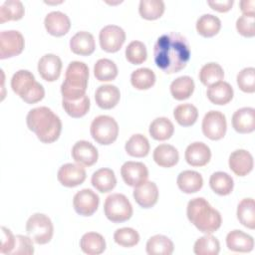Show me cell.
<instances>
[{"mask_svg":"<svg viewBox=\"0 0 255 255\" xmlns=\"http://www.w3.org/2000/svg\"><path fill=\"white\" fill-rule=\"evenodd\" d=\"M190 59L187 39L176 32L161 35L153 47L155 65L165 74H173L184 69Z\"/></svg>","mask_w":255,"mask_h":255,"instance_id":"6da1fadb","label":"cell"},{"mask_svg":"<svg viewBox=\"0 0 255 255\" xmlns=\"http://www.w3.org/2000/svg\"><path fill=\"white\" fill-rule=\"evenodd\" d=\"M26 123L28 128L44 143L56 141L62 131L60 118L48 107L32 109L26 117Z\"/></svg>","mask_w":255,"mask_h":255,"instance_id":"7a4b0ae2","label":"cell"},{"mask_svg":"<svg viewBox=\"0 0 255 255\" xmlns=\"http://www.w3.org/2000/svg\"><path fill=\"white\" fill-rule=\"evenodd\" d=\"M188 220L201 232L211 234L218 230L222 218L218 210L213 208L203 197H196L188 201L186 207Z\"/></svg>","mask_w":255,"mask_h":255,"instance_id":"3957f363","label":"cell"},{"mask_svg":"<svg viewBox=\"0 0 255 255\" xmlns=\"http://www.w3.org/2000/svg\"><path fill=\"white\" fill-rule=\"evenodd\" d=\"M89 81V68L80 61L71 62L65 73V80L61 85L63 100L76 101L86 95Z\"/></svg>","mask_w":255,"mask_h":255,"instance_id":"277c9868","label":"cell"},{"mask_svg":"<svg viewBox=\"0 0 255 255\" xmlns=\"http://www.w3.org/2000/svg\"><path fill=\"white\" fill-rule=\"evenodd\" d=\"M11 88L25 103L36 104L45 96L44 87L35 80L34 75L28 70L17 71L11 79Z\"/></svg>","mask_w":255,"mask_h":255,"instance_id":"5b68a950","label":"cell"},{"mask_svg":"<svg viewBox=\"0 0 255 255\" xmlns=\"http://www.w3.org/2000/svg\"><path fill=\"white\" fill-rule=\"evenodd\" d=\"M106 217L114 223H122L128 220L132 215V206L125 194H110L104 203Z\"/></svg>","mask_w":255,"mask_h":255,"instance_id":"8992f818","label":"cell"},{"mask_svg":"<svg viewBox=\"0 0 255 255\" xmlns=\"http://www.w3.org/2000/svg\"><path fill=\"white\" fill-rule=\"evenodd\" d=\"M92 137L100 144L109 145L116 141L119 135V126L116 120L110 116H98L91 124Z\"/></svg>","mask_w":255,"mask_h":255,"instance_id":"52a82bcc","label":"cell"},{"mask_svg":"<svg viewBox=\"0 0 255 255\" xmlns=\"http://www.w3.org/2000/svg\"><path fill=\"white\" fill-rule=\"evenodd\" d=\"M26 232L34 243L39 245L51 241L54 233V226L51 219L43 213H35L26 222Z\"/></svg>","mask_w":255,"mask_h":255,"instance_id":"ba28073f","label":"cell"},{"mask_svg":"<svg viewBox=\"0 0 255 255\" xmlns=\"http://www.w3.org/2000/svg\"><path fill=\"white\" fill-rule=\"evenodd\" d=\"M202 132L211 140H219L224 137L227 129L225 116L219 111H209L202 120Z\"/></svg>","mask_w":255,"mask_h":255,"instance_id":"9c48e42d","label":"cell"},{"mask_svg":"<svg viewBox=\"0 0 255 255\" xmlns=\"http://www.w3.org/2000/svg\"><path fill=\"white\" fill-rule=\"evenodd\" d=\"M25 47L23 35L16 30L2 31L0 33V59L15 57L20 55Z\"/></svg>","mask_w":255,"mask_h":255,"instance_id":"30bf717a","label":"cell"},{"mask_svg":"<svg viewBox=\"0 0 255 255\" xmlns=\"http://www.w3.org/2000/svg\"><path fill=\"white\" fill-rule=\"evenodd\" d=\"M101 48L108 53H116L121 50L126 41V32L117 25L105 26L99 34Z\"/></svg>","mask_w":255,"mask_h":255,"instance_id":"8fae6325","label":"cell"},{"mask_svg":"<svg viewBox=\"0 0 255 255\" xmlns=\"http://www.w3.org/2000/svg\"><path fill=\"white\" fill-rule=\"evenodd\" d=\"M100 204V198L92 189L84 188L78 191L73 198V206L75 211L82 216L93 215Z\"/></svg>","mask_w":255,"mask_h":255,"instance_id":"7c38bea8","label":"cell"},{"mask_svg":"<svg viewBox=\"0 0 255 255\" xmlns=\"http://www.w3.org/2000/svg\"><path fill=\"white\" fill-rule=\"evenodd\" d=\"M121 175L126 184L136 187L146 181L148 169L142 162L127 161L121 167Z\"/></svg>","mask_w":255,"mask_h":255,"instance_id":"4fadbf2b","label":"cell"},{"mask_svg":"<svg viewBox=\"0 0 255 255\" xmlns=\"http://www.w3.org/2000/svg\"><path fill=\"white\" fill-rule=\"evenodd\" d=\"M86 169L79 163L63 164L57 173L59 182L66 187L78 186L86 180Z\"/></svg>","mask_w":255,"mask_h":255,"instance_id":"5bb4252c","label":"cell"},{"mask_svg":"<svg viewBox=\"0 0 255 255\" xmlns=\"http://www.w3.org/2000/svg\"><path fill=\"white\" fill-rule=\"evenodd\" d=\"M62 61L55 54H46L38 62V72L41 78L47 82H55L62 71Z\"/></svg>","mask_w":255,"mask_h":255,"instance_id":"9a60e30c","label":"cell"},{"mask_svg":"<svg viewBox=\"0 0 255 255\" xmlns=\"http://www.w3.org/2000/svg\"><path fill=\"white\" fill-rule=\"evenodd\" d=\"M73 159L84 166H92L98 161L99 152L96 146L87 140H79L72 147Z\"/></svg>","mask_w":255,"mask_h":255,"instance_id":"2e32d148","label":"cell"},{"mask_svg":"<svg viewBox=\"0 0 255 255\" xmlns=\"http://www.w3.org/2000/svg\"><path fill=\"white\" fill-rule=\"evenodd\" d=\"M184 157L186 162L191 166H204L210 161L211 150L204 142L195 141L186 147Z\"/></svg>","mask_w":255,"mask_h":255,"instance_id":"e0dca14e","label":"cell"},{"mask_svg":"<svg viewBox=\"0 0 255 255\" xmlns=\"http://www.w3.org/2000/svg\"><path fill=\"white\" fill-rule=\"evenodd\" d=\"M44 25L50 35L62 37L69 32L71 28V21L65 13L61 11H53L45 17Z\"/></svg>","mask_w":255,"mask_h":255,"instance_id":"ac0fdd59","label":"cell"},{"mask_svg":"<svg viewBox=\"0 0 255 255\" xmlns=\"http://www.w3.org/2000/svg\"><path fill=\"white\" fill-rule=\"evenodd\" d=\"M229 168L238 176H245L253 169L254 161L252 154L245 149L234 150L228 159Z\"/></svg>","mask_w":255,"mask_h":255,"instance_id":"d6986e66","label":"cell"},{"mask_svg":"<svg viewBox=\"0 0 255 255\" xmlns=\"http://www.w3.org/2000/svg\"><path fill=\"white\" fill-rule=\"evenodd\" d=\"M135 202L142 208H150L157 202L158 188L152 181H145L134 187L132 192Z\"/></svg>","mask_w":255,"mask_h":255,"instance_id":"ffe728a7","label":"cell"},{"mask_svg":"<svg viewBox=\"0 0 255 255\" xmlns=\"http://www.w3.org/2000/svg\"><path fill=\"white\" fill-rule=\"evenodd\" d=\"M121 99V93L115 85H102L95 93V101L98 107L103 110H111L115 108Z\"/></svg>","mask_w":255,"mask_h":255,"instance_id":"44dd1931","label":"cell"},{"mask_svg":"<svg viewBox=\"0 0 255 255\" xmlns=\"http://www.w3.org/2000/svg\"><path fill=\"white\" fill-rule=\"evenodd\" d=\"M232 127L239 133H250L255 129V110L245 107L237 110L232 116Z\"/></svg>","mask_w":255,"mask_h":255,"instance_id":"7402d4cb","label":"cell"},{"mask_svg":"<svg viewBox=\"0 0 255 255\" xmlns=\"http://www.w3.org/2000/svg\"><path fill=\"white\" fill-rule=\"evenodd\" d=\"M226 246L230 251L247 253L254 248V239L241 230H232L226 236Z\"/></svg>","mask_w":255,"mask_h":255,"instance_id":"603a6c76","label":"cell"},{"mask_svg":"<svg viewBox=\"0 0 255 255\" xmlns=\"http://www.w3.org/2000/svg\"><path fill=\"white\" fill-rule=\"evenodd\" d=\"M70 49L76 55H92L96 49L94 36L87 31H80L76 33L70 40Z\"/></svg>","mask_w":255,"mask_h":255,"instance_id":"cb8c5ba5","label":"cell"},{"mask_svg":"<svg viewBox=\"0 0 255 255\" xmlns=\"http://www.w3.org/2000/svg\"><path fill=\"white\" fill-rule=\"evenodd\" d=\"M206 95L212 104L222 106L228 104L233 99L234 92L229 83L219 81L208 87Z\"/></svg>","mask_w":255,"mask_h":255,"instance_id":"d4e9b609","label":"cell"},{"mask_svg":"<svg viewBox=\"0 0 255 255\" xmlns=\"http://www.w3.org/2000/svg\"><path fill=\"white\" fill-rule=\"evenodd\" d=\"M152 157L157 165L168 168L174 166L178 162L179 154L173 145L161 143L154 148Z\"/></svg>","mask_w":255,"mask_h":255,"instance_id":"484cf974","label":"cell"},{"mask_svg":"<svg viewBox=\"0 0 255 255\" xmlns=\"http://www.w3.org/2000/svg\"><path fill=\"white\" fill-rule=\"evenodd\" d=\"M178 188L187 194L199 191L203 186V178L201 174L194 170L181 171L176 180Z\"/></svg>","mask_w":255,"mask_h":255,"instance_id":"4316f807","label":"cell"},{"mask_svg":"<svg viewBox=\"0 0 255 255\" xmlns=\"http://www.w3.org/2000/svg\"><path fill=\"white\" fill-rule=\"evenodd\" d=\"M92 185L100 192L106 193L112 191L117 185V178L114 170L103 167L95 171L91 178Z\"/></svg>","mask_w":255,"mask_h":255,"instance_id":"83f0119b","label":"cell"},{"mask_svg":"<svg viewBox=\"0 0 255 255\" xmlns=\"http://www.w3.org/2000/svg\"><path fill=\"white\" fill-rule=\"evenodd\" d=\"M82 251L88 255H99L106 250V240L100 233H85L80 240Z\"/></svg>","mask_w":255,"mask_h":255,"instance_id":"f1b7e54d","label":"cell"},{"mask_svg":"<svg viewBox=\"0 0 255 255\" xmlns=\"http://www.w3.org/2000/svg\"><path fill=\"white\" fill-rule=\"evenodd\" d=\"M145 250L148 255H171L174 246L167 236L156 234L147 240Z\"/></svg>","mask_w":255,"mask_h":255,"instance_id":"f546056e","label":"cell"},{"mask_svg":"<svg viewBox=\"0 0 255 255\" xmlns=\"http://www.w3.org/2000/svg\"><path fill=\"white\" fill-rule=\"evenodd\" d=\"M195 85L189 76H181L170 84V94L177 101H183L193 94Z\"/></svg>","mask_w":255,"mask_h":255,"instance_id":"4dcf8cb0","label":"cell"},{"mask_svg":"<svg viewBox=\"0 0 255 255\" xmlns=\"http://www.w3.org/2000/svg\"><path fill=\"white\" fill-rule=\"evenodd\" d=\"M149 134L155 140H166L170 138L174 132V127L167 118L160 117L154 119L149 125Z\"/></svg>","mask_w":255,"mask_h":255,"instance_id":"1f68e13d","label":"cell"},{"mask_svg":"<svg viewBox=\"0 0 255 255\" xmlns=\"http://www.w3.org/2000/svg\"><path fill=\"white\" fill-rule=\"evenodd\" d=\"M221 29V21L212 14H203L196 21V31L204 38H211Z\"/></svg>","mask_w":255,"mask_h":255,"instance_id":"d6a6232c","label":"cell"},{"mask_svg":"<svg viewBox=\"0 0 255 255\" xmlns=\"http://www.w3.org/2000/svg\"><path fill=\"white\" fill-rule=\"evenodd\" d=\"M209 185L216 194L225 196L232 192L234 181L231 175L228 173L223 171H216L210 175Z\"/></svg>","mask_w":255,"mask_h":255,"instance_id":"836d02e7","label":"cell"},{"mask_svg":"<svg viewBox=\"0 0 255 255\" xmlns=\"http://www.w3.org/2000/svg\"><path fill=\"white\" fill-rule=\"evenodd\" d=\"M25 8L19 0H7L0 6V23L8 21H18L23 18Z\"/></svg>","mask_w":255,"mask_h":255,"instance_id":"e575fe53","label":"cell"},{"mask_svg":"<svg viewBox=\"0 0 255 255\" xmlns=\"http://www.w3.org/2000/svg\"><path fill=\"white\" fill-rule=\"evenodd\" d=\"M148 139L140 133L132 134L126 142L125 149L127 153L133 157H144L149 152Z\"/></svg>","mask_w":255,"mask_h":255,"instance_id":"d590c367","label":"cell"},{"mask_svg":"<svg viewBox=\"0 0 255 255\" xmlns=\"http://www.w3.org/2000/svg\"><path fill=\"white\" fill-rule=\"evenodd\" d=\"M239 222L249 228H255V203L253 198H244L242 199L238 206L236 212Z\"/></svg>","mask_w":255,"mask_h":255,"instance_id":"8d00e7d4","label":"cell"},{"mask_svg":"<svg viewBox=\"0 0 255 255\" xmlns=\"http://www.w3.org/2000/svg\"><path fill=\"white\" fill-rule=\"evenodd\" d=\"M94 75L100 82L114 81L118 76V67L110 59H100L94 66Z\"/></svg>","mask_w":255,"mask_h":255,"instance_id":"74e56055","label":"cell"},{"mask_svg":"<svg viewBox=\"0 0 255 255\" xmlns=\"http://www.w3.org/2000/svg\"><path fill=\"white\" fill-rule=\"evenodd\" d=\"M173 117L179 126L191 127L197 121L198 111L191 104H181L174 109Z\"/></svg>","mask_w":255,"mask_h":255,"instance_id":"f35d334b","label":"cell"},{"mask_svg":"<svg viewBox=\"0 0 255 255\" xmlns=\"http://www.w3.org/2000/svg\"><path fill=\"white\" fill-rule=\"evenodd\" d=\"M223 78L224 71L222 67L214 62H210L203 65L199 71V80L206 87H209L223 80Z\"/></svg>","mask_w":255,"mask_h":255,"instance_id":"ab89813d","label":"cell"},{"mask_svg":"<svg viewBox=\"0 0 255 255\" xmlns=\"http://www.w3.org/2000/svg\"><path fill=\"white\" fill-rule=\"evenodd\" d=\"M219 251L220 243L218 239L211 234H206L198 238L193 246V252L196 255H217Z\"/></svg>","mask_w":255,"mask_h":255,"instance_id":"60d3db41","label":"cell"},{"mask_svg":"<svg viewBox=\"0 0 255 255\" xmlns=\"http://www.w3.org/2000/svg\"><path fill=\"white\" fill-rule=\"evenodd\" d=\"M155 74L148 68H139L130 75V83L136 90H148L155 83Z\"/></svg>","mask_w":255,"mask_h":255,"instance_id":"b9f144b4","label":"cell"},{"mask_svg":"<svg viewBox=\"0 0 255 255\" xmlns=\"http://www.w3.org/2000/svg\"><path fill=\"white\" fill-rule=\"evenodd\" d=\"M138 12L145 20H156L164 12V3L161 0H140Z\"/></svg>","mask_w":255,"mask_h":255,"instance_id":"7bdbcfd3","label":"cell"},{"mask_svg":"<svg viewBox=\"0 0 255 255\" xmlns=\"http://www.w3.org/2000/svg\"><path fill=\"white\" fill-rule=\"evenodd\" d=\"M62 106L65 110V112L74 119H79L87 115V113L90 110L91 102L90 98L85 95L79 100L76 101H67L62 100Z\"/></svg>","mask_w":255,"mask_h":255,"instance_id":"ee69618b","label":"cell"},{"mask_svg":"<svg viewBox=\"0 0 255 255\" xmlns=\"http://www.w3.org/2000/svg\"><path fill=\"white\" fill-rule=\"evenodd\" d=\"M138 232L130 227H123L117 229L114 233V240L122 247H132L139 242Z\"/></svg>","mask_w":255,"mask_h":255,"instance_id":"f6af8a7d","label":"cell"},{"mask_svg":"<svg viewBox=\"0 0 255 255\" xmlns=\"http://www.w3.org/2000/svg\"><path fill=\"white\" fill-rule=\"evenodd\" d=\"M126 58L132 65H140L147 58L145 45L140 41H132L126 48Z\"/></svg>","mask_w":255,"mask_h":255,"instance_id":"bcb514c9","label":"cell"},{"mask_svg":"<svg viewBox=\"0 0 255 255\" xmlns=\"http://www.w3.org/2000/svg\"><path fill=\"white\" fill-rule=\"evenodd\" d=\"M237 85L239 89L248 94L255 92V69L253 67H247L242 69L237 74Z\"/></svg>","mask_w":255,"mask_h":255,"instance_id":"7dc6e473","label":"cell"},{"mask_svg":"<svg viewBox=\"0 0 255 255\" xmlns=\"http://www.w3.org/2000/svg\"><path fill=\"white\" fill-rule=\"evenodd\" d=\"M255 17L242 15L236 20V29L240 35L246 38H252L255 36Z\"/></svg>","mask_w":255,"mask_h":255,"instance_id":"c3c4849f","label":"cell"},{"mask_svg":"<svg viewBox=\"0 0 255 255\" xmlns=\"http://www.w3.org/2000/svg\"><path fill=\"white\" fill-rule=\"evenodd\" d=\"M16 242L13 251L11 254H24V255H32L34 253L33 240L29 236L24 235H16Z\"/></svg>","mask_w":255,"mask_h":255,"instance_id":"681fc988","label":"cell"},{"mask_svg":"<svg viewBox=\"0 0 255 255\" xmlns=\"http://www.w3.org/2000/svg\"><path fill=\"white\" fill-rule=\"evenodd\" d=\"M1 230H2V240H1L0 252L2 254H11L15 246L16 238L8 228L2 226Z\"/></svg>","mask_w":255,"mask_h":255,"instance_id":"f907efd6","label":"cell"},{"mask_svg":"<svg viewBox=\"0 0 255 255\" xmlns=\"http://www.w3.org/2000/svg\"><path fill=\"white\" fill-rule=\"evenodd\" d=\"M234 1L233 0H220V1H208L207 4L210 6L211 9L220 12V13H225L228 12L232 6H233Z\"/></svg>","mask_w":255,"mask_h":255,"instance_id":"816d5d0a","label":"cell"},{"mask_svg":"<svg viewBox=\"0 0 255 255\" xmlns=\"http://www.w3.org/2000/svg\"><path fill=\"white\" fill-rule=\"evenodd\" d=\"M240 10L243 15L254 16L255 17V1L254 0H244L240 1Z\"/></svg>","mask_w":255,"mask_h":255,"instance_id":"f5cc1de1","label":"cell"}]
</instances>
